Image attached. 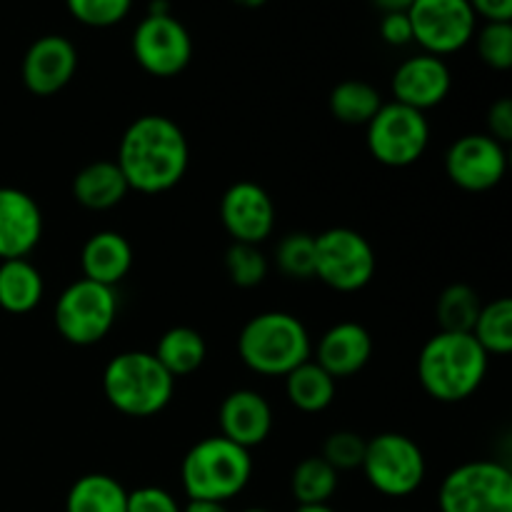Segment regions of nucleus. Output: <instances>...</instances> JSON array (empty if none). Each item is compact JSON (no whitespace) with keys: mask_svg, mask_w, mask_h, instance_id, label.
<instances>
[{"mask_svg":"<svg viewBox=\"0 0 512 512\" xmlns=\"http://www.w3.org/2000/svg\"><path fill=\"white\" fill-rule=\"evenodd\" d=\"M155 358L158 363L168 370L173 378H185L200 370V365L208 358V345L205 338L195 328L188 325H175V328L165 330L155 348Z\"/></svg>","mask_w":512,"mask_h":512,"instance_id":"5701e85b","label":"nucleus"},{"mask_svg":"<svg viewBox=\"0 0 512 512\" xmlns=\"http://www.w3.org/2000/svg\"><path fill=\"white\" fill-rule=\"evenodd\" d=\"M508 170L505 145L488 133H470L455 140L445 153V173L468 193H488L498 188Z\"/></svg>","mask_w":512,"mask_h":512,"instance_id":"ddd939ff","label":"nucleus"},{"mask_svg":"<svg viewBox=\"0 0 512 512\" xmlns=\"http://www.w3.org/2000/svg\"><path fill=\"white\" fill-rule=\"evenodd\" d=\"M490 355L470 333H435L418 355V378L438 403L473 398L488 375Z\"/></svg>","mask_w":512,"mask_h":512,"instance_id":"f03ea898","label":"nucleus"},{"mask_svg":"<svg viewBox=\"0 0 512 512\" xmlns=\"http://www.w3.org/2000/svg\"><path fill=\"white\" fill-rule=\"evenodd\" d=\"M133 55L145 73L175 78L193 60V38L175 15H145L135 25Z\"/></svg>","mask_w":512,"mask_h":512,"instance_id":"f8f14e48","label":"nucleus"},{"mask_svg":"<svg viewBox=\"0 0 512 512\" xmlns=\"http://www.w3.org/2000/svg\"><path fill=\"white\" fill-rule=\"evenodd\" d=\"M133 260V245L115 230H100V233L90 235L80 250L83 278L108 285V288H115L120 280L128 278V273L133 270Z\"/></svg>","mask_w":512,"mask_h":512,"instance_id":"aec40b11","label":"nucleus"},{"mask_svg":"<svg viewBox=\"0 0 512 512\" xmlns=\"http://www.w3.org/2000/svg\"><path fill=\"white\" fill-rule=\"evenodd\" d=\"M103 393L118 413L153 418L173 400L175 378L148 350H128L105 365Z\"/></svg>","mask_w":512,"mask_h":512,"instance_id":"20e7f679","label":"nucleus"},{"mask_svg":"<svg viewBox=\"0 0 512 512\" xmlns=\"http://www.w3.org/2000/svg\"><path fill=\"white\" fill-rule=\"evenodd\" d=\"M370 358H373V338L365 325L353 320L325 330L315 348V363L335 380L358 375L370 363Z\"/></svg>","mask_w":512,"mask_h":512,"instance_id":"6ab92c4d","label":"nucleus"},{"mask_svg":"<svg viewBox=\"0 0 512 512\" xmlns=\"http://www.w3.org/2000/svg\"><path fill=\"white\" fill-rule=\"evenodd\" d=\"M380 38L393 48H405L413 43V25L408 13H385L380 20Z\"/></svg>","mask_w":512,"mask_h":512,"instance_id":"c9c22d12","label":"nucleus"},{"mask_svg":"<svg viewBox=\"0 0 512 512\" xmlns=\"http://www.w3.org/2000/svg\"><path fill=\"white\" fill-rule=\"evenodd\" d=\"M375 8L380 10V13H408L410 5H413V0H373Z\"/></svg>","mask_w":512,"mask_h":512,"instance_id":"ea45409f","label":"nucleus"},{"mask_svg":"<svg viewBox=\"0 0 512 512\" xmlns=\"http://www.w3.org/2000/svg\"><path fill=\"white\" fill-rule=\"evenodd\" d=\"M338 475L320 455L303 458L290 475V490L298 505H328L338 490Z\"/></svg>","mask_w":512,"mask_h":512,"instance_id":"bb28decb","label":"nucleus"},{"mask_svg":"<svg viewBox=\"0 0 512 512\" xmlns=\"http://www.w3.org/2000/svg\"><path fill=\"white\" fill-rule=\"evenodd\" d=\"M313 340L303 320L283 310H268L245 323L238 338V355L245 368L265 378H285L310 360Z\"/></svg>","mask_w":512,"mask_h":512,"instance_id":"7ed1b4c3","label":"nucleus"},{"mask_svg":"<svg viewBox=\"0 0 512 512\" xmlns=\"http://www.w3.org/2000/svg\"><path fill=\"white\" fill-rule=\"evenodd\" d=\"M475 48L480 60L493 70L512 68V23H485L475 30Z\"/></svg>","mask_w":512,"mask_h":512,"instance_id":"2f4dec72","label":"nucleus"},{"mask_svg":"<svg viewBox=\"0 0 512 512\" xmlns=\"http://www.w3.org/2000/svg\"><path fill=\"white\" fill-rule=\"evenodd\" d=\"M488 135L500 145L512 140V100L500 98L488 110Z\"/></svg>","mask_w":512,"mask_h":512,"instance_id":"e433bc0d","label":"nucleus"},{"mask_svg":"<svg viewBox=\"0 0 512 512\" xmlns=\"http://www.w3.org/2000/svg\"><path fill=\"white\" fill-rule=\"evenodd\" d=\"M43 238V213L33 195L0 188V260L28 258Z\"/></svg>","mask_w":512,"mask_h":512,"instance_id":"f3484780","label":"nucleus"},{"mask_svg":"<svg viewBox=\"0 0 512 512\" xmlns=\"http://www.w3.org/2000/svg\"><path fill=\"white\" fill-rule=\"evenodd\" d=\"M240 512H270V510H265V508H245V510H240Z\"/></svg>","mask_w":512,"mask_h":512,"instance_id":"c03bdc74","label":"nucleus"},{"mask_svg":"<svg viewBox=\"0 0 512 512\" xmlns=\"http://www.w3.org/2000/svg\"><path fill=\"white\" fill-rule=\"evenodd\" d=\"M225 270L238 288H258L268 278V258L260 245L233 243L225 250Z\"/></svg>","mask_w":512,"mask_h":512,"instance_id":"7c9ffc66","label":"nucleus"},{"mask_svg":"<svg viewBox=\"0 0 512 512\" xmlns=\"http://www.w3.org/2000/svg\"><path fill=\"white\" fill-rule=\"evenodd\" d=\"M440 512H512V473L498 460H473L445 475Z\"/></svg>","mask_w":512,"mask_h":512,"instance_id":"0eeeda50","label":"nucleus"},{"mask_svg":"<svg viewBox=\"0 0 512 512\" xmlns=\"http://www.w3.org/2000/svg\"><path fill=\"white\" fill-rule=\"evenodd\" d=\"M480 303L478 293L465 283H453L440 293L435 315L443 333H473L475 320H478Z\"/></svg>","mask_w":512,"mask_h":512,"instance_id":"cd10ccee","label":"nucleus"},{"mask_svg":"<svg viewBox=\"0 0 512 512\" xmlns=\"http://www.w3.org/2000/svg\"><path fill=\"white\" fill-rule=\"evenodd\" d=\"M330 113L335 120L345 125H368L375 118L380 108H383V98H380L378 88H373L365 80H343L330 93Z\"/></svg>","mask_w":512,"mask_h":512,"instance_id":"a878e982","label":"nucleus"},{"mask_svg":"<svg viewBox=\"0 0 512 512\" xmlns=\"http://www.w3.org/2000/svg\"><path fill=\"white\" fill-rule=\"evenodd\" d=\"M128 180L115 160H95L73 178V198L88 210H110L128 195Z\"/></svg>","mask_w":512,"mask_h":512,"instance_id":"412c9836","label":"nucleus"},{"mask_svg":"<svg viewBox=\"0 0 512 512\" xmlns=\"http://www.w3.org/2000/svg\"><path fill=\"white\" fill-rule=\"evenodd\" d=\"M178 500L158 485H145L128 493V512H180Z\"/></svg>","mask_w":512,"mask_h":512,"instance_id":"f704fd0d","label":"nucleus"},{"mask_svg":"<svg viewBox=\"0 0 512 512\" xmlns=\"http://www.w3.org/2000/svg\"><path fill=\"white\" fill-rule=\"evenodd\" d=\"M275 265L285 278H315V235L290 233L275 248Z\"/></svg>","mask_w":512,"mask_h":512,"instance_id":"c756f323","label":"nucleus"},{"mask_svg":"<svg viewBox=\"0 0 512 512\" xmlns=\"http://www.w3.org/2000/svg\"><path fill=\"white\" fill-rule=\"evenodd\" d=\"M173 5L170 0H150L148 5V15H173Z\"/></svg>","mask_w":512,"mask_h":512,"instance_id":"a19ab883","label":"nucleus"},{"mask_svg":"<svg viewBox=\"0 0 512 512\" xmlns=\"http://www.w3.org/2000/svg\"><path fill=\"white\" fill-rule=\"evenodd\" d=\"M250 478H253L250 450L230 443L223 435L195 443L180 465V483L188 500L228 503L248 488Z\"/></svg>","mask_w":512,"mask_h":512,"instance_id":"39448f33","label":"nucleus"},{"mask_svg":"<svg viewBox=\"0 0 512 512\" xmlns=\"http://www.w3.org/2000/svg\"><path fill=\"white\" fill-rule=\"evenodd\" d=\"M365 445H368V440H365L363 435L353 433V430H338V433H330L328 438H325L320 458H323L335 473L358 470L365 458Z\"/></svg>","mask_w":512,"mask_h":512,"instance_id":"473e14b6","label":"nucleus"},{"mask_svg":"<svg viewBox=\"0 0 512 512\" xmlns=\"http://www.w3.org/2000/svg\"><path fill=\"white\" fill-rule=\"evenodd\" d=\"M360 470L365 480L385 498H408L425 480V455L413 438L403 433H380L365 445Z\"/></svg>","mask_w":512,"mask_h":512,"instance_id":"6e6552de","label":"nucleus"},{"mask_svg":"<svg viewBox=\"0 0 512 512\" xmlns=\"http://www.w3.org/2000/svg\"><path fill=\"white\" fill-rule=\"evenodd\" d=\"M118 168L130 190L158 195L173 190L190 165V145L175 120L140 115L125 128L118 145Z\"/></svg>","mask_w":512,"mask_h":512,"instance_id":"f257e3e1","label":"nucleus"},{"mask_svg":"<svg viewBox=\"0 0 512 512\" xmlns=\"http://www.w3.org/2000/svg\"><path fill=\"white\" fill-rule=\"evenodd\" d=\"M65 5L78 23L90 28H110L125 20L133 0H65Z\"/></svg>","mask_w":512,"mask_h":512,"instance_id":"72a5a7b5","label":"nucleus"},{"mask_svg":"<svg viewBox=\"0 0 512 512\" xmlns=\"http://www.w3.org/2000/svg\"><path fill=\"white\" fill-rule=\"evenodd\" d=\"M235 5H240V8H248V10H258V8H263L265 3H268V0H233Z\"/></svg>","mask_w":512,"mask_h":512,"instance_id":"37998d69","label":"nucleus"},{"mask_svg":"<svg viewBox=\"0 0 512 512\" xmlns=\"http://www.w3.org/2000/svg\"><path fill=\"white\" fill-rule=\"evenodd\" d=\"M293 512H335L330 505H298Z\"/></svg>","mask_w":512,"mask_h":512,"instance_id":"79ce46f5","label":"nucleus"},{"mask_svg":"<svg viewBox=\"0 0 512 512\" xmlns=\"http://www.w3.org/2000/svg\"><path fill=\"white\" fill-rule=\"evenodd\" d=\"M285 393L300 413H323L335 400V378H330L315 360H305L285 375Z\"/></svg>","mask_w":512,"mask_h":512,"instance_id":"393cba45","label":"nucleus"},{"mask_svg":"<svg viewBox=\"0 0 512 512\" xmlns=\"http://www.w3.org/2000/svg\"><path fill=\"white\" fill-rule=\"evenodd\" d=\"M368 150L388 168H408L418 163L430 143V123L425 113L400 103H383L368 125Z\"/></svg>","mask_w":512,"mask_h":512,"instance_id":"9d476101","label":"nucleus"},{"mask_svg":"<svg viewBox=\"0 0 512 512\" xmlns=\"http://www.w3.org/2000/svg\"><path fill=\"white\" fill-rule=\"evenodd\" d=\"M65 512H128V490L113 475H83L68 490Z\"/></svg>","mask_w":512,"mask_h":512,"instance_id":"b1692460","label":"nucleus"},{"mask_svg":"<svg viewBox=\"0 0 512 512\" xmlns=\"http://www.w3.org/2000/svg\"><path fill=\"white\" fill-rule=\"evenodd\" d=\"M475 15H483L488 23H510L512 0H468Z\"/></svg>","mask_w":512,"mask_h":512,"instance_id":"4c0bfd02","label":"nucleus"},{"mask_svg":"<svg viewBox=\"0 0 512 512\" xmlns=\"http://www.w3.org/2000/svg\"><path fill=\"white\" fill-rule=\"evenodd\" d=\"M115 318H118L115 288L85 278L75 280L60 293L53 313L60 338L78 348L100 343L113 330Z\"/></svg>","mask_w":512,"mask_h":512,"instance_id":"423d86ee","label":"nucleus"},{"mask_svg":"<svg viewBox=\"0 0 512 512\" xmlns=\"http://www.w3.org/2000/svg\"><path fill=\"white\" fill-rule=\"evenodd\" d=\"M78 70V50L65 35H43L25 50L23 85L33 95L48 98L60 93Z\"/></svg>","mask_w":512,"mask_h":512,"instance_id":"2eb2a0df","label":"nucleus"},{"mask_svg":"<svg viewBox=\"0 0 512 512\" xmlns=\"http://www.w3.org/2000/svg\"><path fill=\"white\" fill-rule=\"evenodd\" d=\"M180 512H230L225 503H213V500H188Z\"/></svg>","mask_w":512,"mask_h":512,"instance_id":"58836bf2","label":"nucleus"},{"mask_svg":"<svg viewBox=\"0 0 512 512\" xmlns=\"http://www.w3.org/2000/svg\"><path fill=\"white\" fill-rule=\"evenodd\" d=\"M450 88H453V75H450L448 63L430 53L403 60L393 75L395 103L408 105L420 113L443 103Z\"/></svg>","mask_w":512,"mask_h":512,"instance_id":"dca6fc26","label":"nucleus"},{"mask_svg":"<svg viewBox=\"0 0 512 512\" xmlns=\"http://www.w3.org/2000/svg\"><path fill=\"white\" fill-rule=\"evenodd\" d=\"M408 18L415 43L438 58L463 50L478 30V15L468 0H413Z\"/></svg>","mask_w":512,"mask_h":512,"instance_id":"9b49d317","label":"nucleus"},{"mask_svg":"<svg viewBox=\"0 0 512 512\" xmlns=\"http://www.w3.org/2000/svg\"><path fill=\"white\" fill-rule=\"evenodd\" d=\"M470 335L488 355H508L512 350V300L498 298L483 305Z\"/></svg>","mask_w":512,"mask_h":512,"instance_id":"c85d7f7f","label":"nucleus"},{"mask_svg":"<svg viewBox=\"0 0 512 512\" xmlns=\"http://www.w3.org/2000/svg\"><path fill=\"white\" fill-rule=\"evenodd\" d=\"M375 250L353 228H330L315 235V278L338 293H358L375 278Z\"/></svg>","mask_w":512,"mask_h":512,"instance_id":"1a4fd4ad","label":"nucleus"},{"mask_svg":"<svg viewBox=\"0 0 512 512\" xmlns=\"http://www.w3.org/2000/svg\"><path fill=\"white\" fill-rule=\"evenodd\" d=\"M220 435L240 448L250 450L263 445L273 430V408L258 390L240 388L225 395L218 413Z\"/></svg>","mask_w":512,"mask_h":512,"instance_id":"a211bd4d","label":"nucleus"},{"mask_svg":"<svg viewBox=\"0 0 512 512\" xmlns=\"http://www.w3.org/2000/svg\"><path fill=\"white\" fill-rule=\"evenodd\" d=\"M220 220L233 243L260 245L275 228V203L263 185L238 180L223 193Z\"/></svg>","mask_w":512,"mask_h":512,"instance_id":"4468645a","label":"nucleus"},{"mask_svg":"<svg viewBox=\"0 0 512 512\" xmlns=\"http://www.w3.org/2000/svg\"><path fill=\"white\" fill-rule=\"evenodd\" d=\"M45 283L28 258L0 260V308L10 315H25L43 300Z\"/></svg>","mask_w":512,"mask_h":512,"instance_id":"4be33fe9","label":"nucleus"}]
</instances>
